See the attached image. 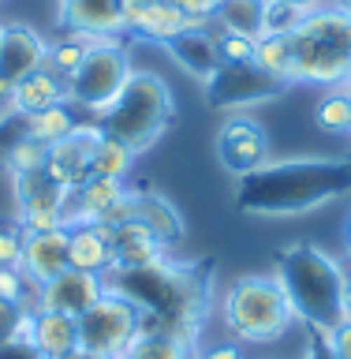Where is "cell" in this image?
I'll use <instances>...</instances> for the list:
<instances>
[{"mask_svg":"<svg viewBox=\"0 0 351 359\" xmlns=\"http://www.w3.org/2000/svg\"><path fill=\"white\" fill-rule=\"evenodd\" d=\"M22 273H27L34 285H45V280L60 277L67 269V224L49 232H30L27 251H22Z\"/></svg>","mask_w":351,"mask_h":359,"instance_id":"obj_17","label":"cell"},{"mask_svg":"<svg viewBox=\"0 0 351 359\" xmlns=\"http://www.w3.org/2000/svg\"><path fill=\"white\" fill-rule=\"evenodd\" d=\"M135 221H142L165 247L184 240V221H179L176 206L153 191H135Z\"/></svg>","mask_w":351,"mask_h":359,"instance_id":"obj_23","label":"cell"},{"mask_svg":"<svg viewBox=\"0 0 351 359\" xmlns=\"http://www.w3.org/2000/svg\"><path fill=\"white\" fill-rule=\"evenodd\" d=\"M254 64L262 67V72L291 83V41L280 38V34H262V38L254 41Z\"/></svg>","mask_w":351,"mask_h":359,"instance_id":"obj_30","label":"cell"},{"mask_svg":"<svg viewBox=\"0 0 351 359\" xmlns=\"http://www.w3.org/2000/svg\"><path fill=\"white\" fill-rule=\"evenodd\" d=\"M351 191V161L336 157H296L243 176L235 187V210L262 217H291L336 202Z\"/></svg>","mask_w":351,"mask_h":359,"instance_id":"obj_1","label":"cell"},{"mask_svg":"<svg viewBox=\"0 0 351 359\" xmlns=\"http://www.w3.org/2000/svg\"><path fill=\"white\" fill-rule=\"evenodd\" d=\"M60 27L67 34L120 38V34H128L123 0H60Z\"/></svg>","mask_w":351,"mask_h":359,"instance_id":"obj_13","label":"cell"},{"mask_svg":"<svg viewBox=\"0 0 351 359\" xmlns=\"http://www.w3.org/2000/svg\"><path fill=\"white\" fill-rule=\"evenodd\" d=\"M30 229L22 224L19 213L0 217V269H15L22 266V251H27Z\"/></svg>","mask_w":351,"mask_h":359,"instance_id":"obj_31","label":"cell"},{"mask_svg":"<svg viewBox=\"0 0 351 359\" xmlns=\"http://www.w3.org/2000/svg\"><path fill=\"white\" fill-rule=\"evenodd\" d=\"M56 105H67V83L60 75H53L49 67L27 75L11 94V112H19V116H34V112H45Z\"/></svg>","mask_w":351,"mask_h":359,"instance_id":"obj_21","label":"cell"},{"mask_svg":"<svg viewBox=\"0 0 351 359\" xmlns=\"http://www.w3.org/2000/svg\"><path fill=\"white\" fill-rule=\"evenodd\" d=\"M101 128H78L67 139L49 146V157H45V172H49L60 187H78L90 180V161H94V142H97Z\"/></svg>","mask_w":351,"mask_h":359,"instance_id":"obj_12","label":"cell"},{"mask_svg":"<svg viewBox=\"0 0 351 359\" xmlns=\"http://www.w3.org/2000/svg\"><path fill=\"white\" fill-rule=\"evenodd\" d=\"M0 359H45V355L30 341H8L0 344Z\"/></svg>","mask_w":351,"mask_h":359,"instance_id":"obj_39","label":"cell"},{"mask_svg":"<svg viewBox=\"0 0 351 359\" xmlns=\"http://www.w3.org/2000/svg\"><path fill=\"white\" fill-rule=\"evenodd\" d=\"M27 311L30 307H22V303L0 296V344L19 341V322H22V314H27Z\"/></svg>","mask_w":351,"mask_h":359,"instance_id":"obj_36","label":"cell"},{"mask_svg":"<svg viewBox=\"0 0 351 359\" xmlns=\"http://www.w3.org/2000/svg\"><path fill=\"white\" fill-rule=\"evenodd\" d=\"M0 34H4V27H0Z\"/></svg>","mask_w":351,"mask_h":359,"instance_id":"obj_49","label":"cell"},{"mask_svg":"<svg viewBox=\"0 0 351 359\" xmlns=\"http://www.w3.org/2000/svg\"><path fill=\"white\" fill-rule=\"evenodd\" d=\"M344 303H347V311H351V269H344Z\"/></svg>","mask_w":351,"mask_h":359,"instance_id":"obj_45","label":"cell"},{"mask_svg":"<svg viewBox=\"0 0 351 359\" xmlns=\"http://www.w3.org/2000/svg\"><path fill=\"white\" fill-rule=\"evenodd\" d=\"M165 49L176 56V64L184 67V72H191L195 79H202V83H206V79L221 67L213 30H184V34H176Z\"/></svg>","mask_w":351,"mask_h":359,"instance_id":"obj_22","label":"cell"},{"mask_svg":"<svg viewBox=\"0 0 351 359\" xmlns=\"http://www.w3.org/2000/svg\"><path fill=\"white\" fill-rule=\"evenodd\" d=\"M303 359H336L333 348H329V337L322 330H307V355Z\"/></svg>","mask_w":351,"mask_h":359,"instance_id":"obj_38","label":"cell"},{"mask_svg":"<svg viewBox=\"0 0 351 359\" xmlns=\"http://www.w3.org/2000/svg\"><path fill=\"white\" fill-rule=\"evenodd\" d=\"M344 83H347V86H351V72H347V79H344Z\"/></svg>","mask_w":351,"mask_h":359,"instance_id":"obj_48","label":"cell"},{"mask_svg":"<svg viewBox=\"0 0 351 359\" xmlns=\"http://www.w3.org/2000/svg\"><path fill=\"white\" fill-rule=\"evenodd\" d=\"M221 318L235 333V341H247V344L280 341L291 330V322H299L280 280L262 273L232 280L221 299Z\"/></svg>","mask_w":351,"mask_h":359,"instance_id":"obj_5","label":"cell"},{"mask_svg":"<svg viewBox=\"0 0 351 359\" xmlns=\"http://www.w3.org/2000/svg\"><path fill=\"white\" fill-rule=\"evenodd\" d=\"M262 8L266 0H221L217 22L221 30H235V34H247V38H262Z\"/></svg>","mask_w":351,"mask_h":359,"instance_id":"obj_28","label":"cell"},{"mask_svg":"<svg viewBox=\"0 0 351 359\" xmlns=\"http://www.w3.org/2000/svg\"><path fill=\"white\" fill-rule=\"evenodd\" d=\"M123 19H128V34L146 38V41H157V45H168L184 30H209L213 27V22L187 19L172 0H165V4H146V8H128Z\"/></svg>","mask_w":351,"mask_h":359,"instance_id":"obj_15","label":"cell"},{"mask_svg":"<svg viewBox=\"0 0 351 359\" xmlns=\"http://www.w3.org/2000/svg\"><path fill=\"white\" fill-rule=\"evenodd\" d=\"M123 195H128V184H123V180H97V176H90L86 184H78V187L67 191L64 217H67V224H97Z\"/></svg>","mask_w":351,"mask_h":359,"instance_id":"obj_16","label":"cell"},{"mask_svg":"<svg viewBox=\"0 0 351 359\" xmlns=\"http://www.w3.org/2000/svg\"><path fill=\"white\" fill-rule=\"evenodd\" d=\"M291 41V83H344L351 72V15L333 4L318 8L288 34Z\"/></svg>","mask_w":351,"mask_h":359,"instance_id":"obj_3","label":"cell"},{"mask_svg":"<svg viewBox=\"0 0 351 359\" xmlns=\"http://www.w3.org/2000/svg\"><path fill=\"white\" fill-rule=\"evenodd\" d=\"M109 243H112V266H123V269L153 266L161 258H168V247L142 221H128V224L109 229Z\"/></svg>","mask_w":351,"mask_h":359,"instance_id":"obj_18","label":"cell"},{"mask_svg":"<svg viewBox=\"0 0 351 359\" xmlns=\"http://www.w3.org/2000/svg\"><path fill=\"white\" fill-rule=\"evenodd\" d=\"M60 359H105V355H97V352H86V348H75V352H67Z\"/></svg>","mask_w":351,"mask_h":359,"instance_id":"obj_43","label":"cell"},{"mask_svg":"<svg viewBox=\"0 0 351 359\" xmlns=\"http://www.w3.org/2000/svg\"><path fill=\"white\" fill-rule=\"evenodd\" d=\"M45 56H49V45L34 27H22V22L4 27V34H0V79L19 86L27 75L41 72Z\"/></svg>","mask_w":351,"mask_h":359,"instance_id":"obj_14","label":"cell"},{"mask_svg":"<svg viewBox=\"0 0 351 359\" xmlns=\"http://www.w3.org/2000/svg\"><path fill=\"white\" fill-rule=\"evenodd\" d=\"M325 337H329V348H333L336 359H351V314H347L340 325H333Z\"/></svg>","mask_w":351,"mask_h":359,"instance_id":"obj_37","label":"cell"},{"mask_svg":"<svg viewBox=\"0 0 351 359\" xmlns=\"http://www.w3.org/2000/svg\"><path fill=\"white\" fill-rule=\"evenodd\" d=\"M213 41H217L221 64H254V41L258 38H247V34H235V30H221L213 22Z\"/></svg>","mask_w":351,"mask_h":359,"instance_id":"obj_33","label":"cell"},{"mask_svg":"<svg viewBox=\"0 0 351 359\" xmlns=\"http://www.w3.org/2000/svg\"><path fill=\"white\" fill-rule=\"evenodd\" d=\"M67 269L101 273L112 269V243L105 224H67Z\"/></svg>","mask_w":351,"mask_h":359,"instance_id":"obj_19","label":"cell"},{"mask_svg":"<svg viewBox=\"0 0 351 359\" xmlns=\"http://www.w3.org/2000/svg\"><path fill=\"white\" fill-rule=\"evenodd\" d=\"M291 4H296V8H303V11H307V15H310V11L325 8V0H291Z\"/></svg>","mask_w":351,"mask_h":359,"instance_id":"obj_42","label":"cell"},{"mask_svg":"<svg viewBox=\"0 0 351 359\" xmlns=\"http://www.w3.org/2000/svg\"><path fill=\"white\" fill-rule=\"evenodd\" d=\"M217 161L228 168L235 180L258 172L269 165V135L254 116L232 112L217 131Z\"/></svg>","mask_w":351,"mask_h":359,"instance_id":"obj_9","label":"cell"},{"mask_svg":"<svg viewBox=\"0 0 351 359\" xmlns=\"http://www.w3.org/2000/svg\"><path fill=\"white\" fill-rule=\"evenodd\" d=\"M11 94H15V83L0 79V105H11Z\"/></svg>","mask_w":351,"mask_h":359,"instance_id":"obj_41","label":"cell"},{"mask_svg":"<svg viewBox=\"0 0 351 359\" xmlns=\"http://www.w3.org/2000/svg\"><path fill=\"white\" fill-rule=\"evenodd\" d=\"M131 56L120 45V38H101L94 49L86 53V60L78 64V72L67 79V101L86 112H105L112 101L120 97V90L131 79Z\"/></svg>","mask_w":351,"mask_h":359,"instance_id":"obj_6","label":"cell"},{"mask_svg":"<svg viewBox=\"0 0 351 359\" xmlns=\"http://www.w3.org/2000/svg\"><path fill=\"white\" fill-rule=\"evenodd\" d=\"M64 202H67V187H60L56 180L45 172H22L15 176V213L22 217L30 232H49L67 224L64 217Z\"/></svg>","mask_w":351,"mask_h":359,"instance_id":"obj_10","label":"cell"},{"mask_svg":"<svg viewBox=\"0 0 351 359\" xmlns=\"http://www.w3.org/2000/svg\"><path fill=\"white\" fill-rule=\"evenodd\" d=\"M27 120V139L41 142V146H53L67 139L71 131H78L83 123L75 120V112L67 105H56V109H45V112H34V116H22Z\"/></svg>","mask_w":351,"mask_h":359,"instance_id":"obj_26","label":"cell"},{"mask_svg":"<svg viewBox=\"0 0 351 359\" xmlns=\"http://www.w3.org/2000/svg\"><path fill=\"white\" fill-rule=\"evenodd\" d=\"M142 333V311L120 292H105L86 314H78V348L120 359Z\"/></svg>","mask_w":351,"mask_h":359,"instance_id":"obj_7","label":"cell"},{"mask_svg":"<svg viewBox=\"0 0 351 359\" xmlns=\"http://www.w3.org/2000/svg\"><path fill=\"white\" fill-rule=\"evenodd\" d=\"M146 4H165V0H123V11L128 8H146Z\"/></svg>","mask_w":351,"mask_h":359,"instance_id":"obj_44","label":"cell"},{"mask_svg":"<svg viewBox=\"0 0 351 359\" xmlns=\"http://www.w3.org/2000/svg\"><path fill=\"white\" fill-rule=\"evenodd\" d=\"M120 359H198L195 337L179 333H139Z\"/></svg>","mask_w":351,"mask_h":359,"instance_id":"obj_24","label":"cell"},{"mask_svg":"<svg viewBox=\"0 0 351 359\" xmlns=\"http://www.w3.org/2000/svg\"><path fill=\"white\" fill-rule=\"evenodd\" d=\"M30 292L38 296V285H34L19 266L15 269H0V296H4V299H15V303H22V307H34V303L27 299Z\"/></svg>","mask_w":351,"mask_h":359,"instance_id":"obj_35","label":"cell"},{"mask_svg":"<svg viewBox=\"0 0 351 359\" xmlns=\"http://www.w3.org/2000/svg\"><path fill=\"white\" fill-rule=\"evenodd\" d=\"M172 116H176V101L168 94L165 79L153 72H135L128 86L120 90V97L101 112L97 128L112 139L128 142L135 154H142L168 131Z\"/></svg>","mask_w":351,"mask_h":359,"instance_id":"obj_4","label":"cell"},{"mask_svg":"<svg viewBox=\"0 0 351 359\" xmlns=\"http://www.w3.org/2000/svg\"><path fill=\"white\" fill-rule=\"evenodd\" d=\"M340 8L347 11V15H351V0H340Z\"/></svg>","mask_w":351,"mask_h":359,"instance_id":"obj_47","label":"cell"},{"mask_svg":"<svg viewBox=\"0 0 351 359\" xmlns=\"http://www.w3.org/2000/svg\"><path fill=\"white\" fill-rule=\"evenodd\" d=\"M30 344L38 348L45 359H60L78 348V318L60 311H38L34 307V333Z\"/></svg>","mask_w":351,"mask_h":359,"instance_id":"obj_20","label":"cell"},{"mask_svg":"<svg viewBox=\"0 0 351 359\" xmlns=\"http://www.w3.org/2000/svg\"><path fill=\"white\" fill-rule=\"evenodd\" d=\"M344 251L351 258V213H347V221H344Z\"/></svg>","mask_w":351,"mask_h":359,"instance_id":"obj_46","label":"cell"},{"mask_svg":"<svg viewBox=\"0 0 351 359\" xmlns=\"http://www.w3.org/2000/svg\"><path fill=\"white\" fill-rule=\"evenodd\" d=\"M291 83L262 72L258 64H221L217 72L206 79V101L213 109H228V112H243L262 101H273L288 90Z\"/></svg>","mask_w":351,"mask_h":359,"instance_id":"obj_8","label":"cell"},{"mask_svg":"<svg viewBox=\"0 0 351 359\" xmlns=\"http://www.w3.org/2000/svg\"><path fill=\"white\" fill-rule=\"evenodd\" d=\"M314 123L329 135L351 131V90H329L314 105Z\"/></svg>","mask_w":351,"mask_h":359,"instance_id":"obj_29","label":"cell"},{"mask_svg":"<svg viewBox=\"0 0 351 359\" xmlns=\"http://www.w3.org/2000/svg\"><path fill=\"white\" fill-rule=\"evenodd\" d=\"M131 165H135V150H131V146L101 131V135H97V142H94V161H90V176H97V180H123V184H128Z\"/></svg>","mask_w":351,"mask_h":359,"instance_id":"obj_25","label":"cell"},{"mask_svg":"<svg viewBox=\"0 0 351 359\" xmlns=\"http://www.w3.org/2000/svg\"><path fill=\"white\" fill-rule=\"evenodd\" d=\"M45 157H49V146L34 142V139H22L8 150L4 165L11 168V176H22V172H41L45 168Z\"/></svg>","mask_w":351,"mask_h":359,"instance_id":"obj_34","label":"cell"},{"mask_svg":"<svg viewBox=\"0 0 351 359\" xmlns=\"http://www.w3.org/2000/svg\"><path fill=\"white\" fill-rule=\"evenodd\" d=\"M303 19H307V11L296 8L291 0H266V8H262V34H280V38H288L291 30H299Z\"/></svg>","mask_w":351,"mask_h":359,"instance_id":"obj_32","label":"cell"},{"mask_svg":"<svg viewBox=\"0 0 351 359\" xmlns=\"http://www.w3.org/2000/svg\"><path fill=\"white\" fill-rule=\"evenodd\" d=\"M109 292L105 277L101 273H83V269H64L60 277L45 280L38 288V296H34V307L38 311H60V314H86L94 303Z\"/></svg>","mask_w":351,"mask_h":359,"instance_id":"obj_11","label":"cell"},{"mask_svg":"<svg viewBox=\"0 0 351 359\" xmlns=\"http://www.w3.org/2000/svg\"><path fill=\"white\" fill-rule=\"evenodd\" d=\"M280 288H284L288 303L296 307V318L307 330L329 333L333 325H340L347 318V303H344V269L340 262L318 243H291L277 255V273Z\"/></svg>","mask_w":351,"mask_h":359,"instance_id":"obj_2","label":"cell"},{"mask_svg":"<svg viewBox=\"0 0 351 359\" xmlns=\"http://www.w3.org/2000/svg\"><path fill=\"white\" fill-rule=\"evenodd\" d=\"M198 359H247V352L240 344H213V348H206Z\"/></svg>","mask_w":351,"mask_h":359,"instance_id":"obj_40","label":"cell"},{"mask_svg":"<svg viewBox=\"0 0 351 359\" xmlns=\"http://www.w3.org/2000/svg\"><path fill=\"white\" fill-rule=\"evenodd\" d=\"M101 38H90V34H64L56 45H49V56H45V67L53 75H60L64 83L78 72V64L86 60V53L94 49Z\"/></svg>","mask_w":351,"mask_h":359,"instance_id":"obj_27","label":"cell"}]
</instances>
